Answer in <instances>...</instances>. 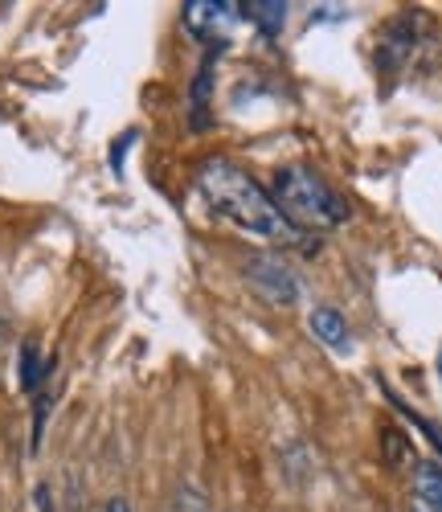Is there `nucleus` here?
Returning a JSON list of instances; mask_svg holds the SVG:
<instances>
[{"label": "nucleus", "instance_id": "obj_14", "mask_svg": "<svg viewBox=\"0 0 442 512\" xmlns=\"http://www.w3.org/2000/svg\"><path fill=\"white\" fill-rule=\"evenodd\" d=\"M131 140H136V132H127L123 140H115V148H111V168H115V173H123V152H127V144Z\"/></svg>", "mask_w": 442, "mask_h": 512}, {"label": "nucleus", "instance_id": "obj_15", "mask_svg": "<svg viewBox=\"0 0 442 512\" xmlns=\"http://www.w3.org/2000/svg\"><path fill=\"white\" fill-rule=\"evenodd\" d=\"M37 508H41V512H54V504H50V492H46V488H37Z\"/></svg>", "mask_w": 442, "mask_h": 512}, {"label": "nucleus", "instance_id": "obj_9", "mask_svg": "<svg viewBox=\"0 0 442 512\" xmlns=\"http://www.w3.org/2000/svg\"><path fill=\"white\" fill-rule=\"evenodd\" d=\"M414 492L426 504V512H442V467L422 459L414 463Z\"/></svg>", "mask_w": 442, "mask_h": 512}, {"label": "nucleus", "instance_id": "obj_17", "mask_svg": "<svg viewBox=\"0 0 442 512\" xmlns=\"http://www.w3.org/2000/svg\"><path fill=\"white\" fill-rule=\"evenodd\" d=\"M438 381H442V353H438Z\"/></svg>", "mask_w": 442, "mask_h": 512}, {"label": "nucleus", "instance_id": "obj_4", "mask_svg": "<svg viewBox=\"0 0 442 512\" xmlns=\"http://www.w3.org/2000/svg\"><path fill=\"white\" fill-rule=\"evenodd\" d=\"M246 283L262 295V300L283 304V308H291V304L299 300V279H295V271H291L283 259H275V254H258V259H250V263H246Z\"/></svg>", "mask_w": 442, "mask_h": 512}, {"label": "nucleus", "instance_id": "obj_6", "mask_svg": "<svg viewBox=\"0 0 442 512\" xmlns=\"http://www.w3.org/2000/svg\"><path fill=\"white\" fill-rule=\"evenodd\" d=\"M226 46H230V41H209V54H205V62H201V70L193 78V91H189V127H193V132H205V127H209L213 62H217V54H226Z\"/></svg>", "mask_w": 442, "mask_h": 512}, {"label": "nucleus", "instance_id": "obj_3", "mask_svg": "<svg viewBox=\"0 0 442 512\" xmlns=\"http://www.w3.org/2000/svg\"><path fill=\"white\" fill-rule=\"evenodd\" d=\"M426 29H430L426 13H418V9L397 13V17L385 25L381 41H377V74L393 78L397 70H406V62H410V58L418 54V46H422Z\"/></svg>", "mask_w": 442, "mask_h": 512}, {"label": "nucleus", "instance_id": "obj_12", "mask_svg": "<svg viewBox=\"0 0 442 512\" xmlns=\"http://www.w3.org/2000/svg\"><path fill=\"white\" fill-rule=\"evenodd\" d=\"M46 414H50V398L41 394L37 410H33V451H41V435H46Z\"/></svg>", "mask_w": 442, "mask_h": 512}, {"label": "nucleus", "instance_id": "obj_13", "mask_svg": "<svg viewBox=\"0 0 442 512\" xmlns=\"http://www.w3.org/2000/svg\"><path fill=\"white\" fill-rule=\"evenodd\" d=\"M316 21H348V9H344V5H324V9L312 13V25H316Z\"/></svg>", "mask_w": 442, "mask_h": 512}, {"label": "nucleus", "instance_id": "obj_5", "mask_svg": "<svg viewBox=\"0 0 442 512\" xmlns=\"http://www.w3.org/2000/svg\"><path fill=\"white\" fill-rule=\"evenodd\" d=\"M181 13L185 25L209 41H226V29L242 21V5H230V0H189Z\"/></svg>", "mask_w": 442, "mask_h": 512}, {"label": "nucleus", "instance_id": "obj_7", "mask_svg": "<svg viewBox=\"0 0 442 512\" xmlns=\"http://www.w3.org/2000/svg\"><path fill=\"white\" fill-rule=\"evenodd\" d=\"M307 324H312V336L320 340L324 349H332V353H352V332H348V324H344V316L336 312V308H316L312 316H307Z\"/></svg>", "mask_w": 442, "mask_h": 512}, {"label": "nucleus", "instance_id": "obj_11", "mask_svg": "<svg viewBox=\"0 0 442 512\" xmlns=\"http://www.w3.org/2000/svg\"><path fill=\"white\" fill-rule=\"evenodd\" d=\"M381 439H385V459L389 463H406L410 459V443H406V435L397 431V426H385Z\"/></svg>", "mask_w": 442, "mask_h": 512}, {"label": "nucleus", "instance_id": "obj_2", "mask_svg": "<svg viewBox=\"0 0 442 512\" xmlns=\"http://www.w3.org/2000/svg\"><path fill=\"white\" fill-rule=\"evenodd\" d=\"M271 197L295 230H336L348 222V201L303 164H283L271 177Z\"/></svg>", "mask_w": 442, "mask_h": 512}, {"label": "nucleus", "instance_id": "obj_16", "mask_svg": "<svg viewBox=\"0 0 442 512\" xmlns=\"http://www.w3.org/2000/svg\"><path fill=\"white\" fill-rule=\"evenodd\" d=\"M103 512H131V508H127V500H111Z\"/></svg>", "mask_w": 442, "mask_h": 512}, {"label": "nucleus", "instance_id": "obj_1", "mask_svg": "<svg viewBox=\"0 0 442 512\" xmlns=\"http://www.w3.org/2000/svg\"><path fill=\"white\" fill-rule=\"evenodd\" d=\"M197 185L209 197V205L221 213V218H230L234 226H242L250 234H262V238H271V242H283V246L312 250V246H307V234L295 230L283 218V209L275 205L271 189H262L242 164H234L226 156H213V160L201 164Z\"/></svg>", "mask_w": 442, "mask_h": 512}, {"label": "nucleus", "instance_id": "obj_8", "mask_svg": "<svg viewBox=\"0 0 442 512\" xmlns=\"http://www.w3.org/2000/svg\"><path fill=\"white\" fill-rule=\"evenodd\" d=\"M242 17L262 37H279L287 29V5H283V0H250V5H242Z\"/></svg>", "mask_w": 442, "mask_h": 512}, {"label": "nucleus", "instance_id": "obj_10", "mask_svg": "<svg viewBox=\"0 0 442 512\" xmlns=\"http://www.w3.org/2000/svg\"><path fill=\"white\" fill-rule=\"evenodd\" d=\"M17 373H21V390H25V394H33L41 381H46V361H41V349L33 345V340H25V345H21Z\"/></svg>", "mask_w": 442, "mask_h": 512}]
</instances>
